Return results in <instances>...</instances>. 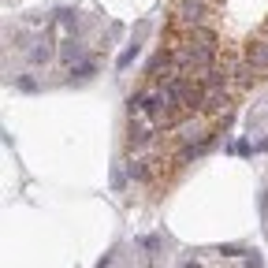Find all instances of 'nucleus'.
<instances>
[{
    "instance_id": "nucleus-5",
    "label": "nucleus",
    "mask_w": 268,
    "mask_h": 268,
    "mask_svg": "<svg viewBox=\"0 0 268 268\" xmlns=\"http://www.w3.org/2000/svg\"><path fill=\"white\" fill-rule=\"evenodd\" d=\"M82 52H86V49H82L78 41H67V45H64V60H67V64H75V60H82Z\"/></svg>"
},
{
    "instance_id": "nucleus-8",
    "label": "nucleus",
    "mask_w": 268,
    "mask_h": 268,
    "mask_svg": "<svg viewBox=\"0 0 268 268\" xmlns=\"http://www.w3.org/2000/svg\"><path fill=\"white\" fill-rule=\"evenodd\" d=\"M134 52H138V45H131V49H127V52H123V56H119V67H127V64H131V60H134Z\"/></svg>"
},
{
    "instance_id": "nucleus-10",
    "label": "nucleus",
    "mask_w": 268,
    "mask_h": 268,
    "mask_svg": "<svg viewBox=\"0 0 268 268\" xmlns=\"http://www.w3.org/2000/svg\"><path fill=\"white\" fill-rule=\"evenodd\" d=\"M183 268H198V264H194V261H186V264H183Z\"/></svg>"
},
{
    "instance_id": "nucleus-6",
    "label": "nucleus",
    "mask_w": 268,
    "mask_h": 268,
    "mask_svg": "<svg viewBox=\"0 0 268 268\" xmlns=\"http://www.w3.org/2000/svg\"><path fill=\"white\" fill-rule=\"evenodd\" d=\"M30 60H34V64H49V60H52V49H49V45H41V49L30 52Z\"/></svg>"
},
{
    "instance_id": "nucleus-3",
    "label": "nucleus",
    "mask_w": 268,
    "mask_h": 268,
    "mask_svg": "<svg viewBox=\"0 0 268 268\" xmlns=\"http://www.w3.org/2000/svg\"><path fill=\"white\" fill-rule=\"evenodd\" d=\"M242 60H246L249 67H257V75H261V71H268V38L249 41L246 49H242Z\"/></svg>"
},
{
    "instance_id": "nucleus-9",
    "label": "nucleus",
    "mask_w": 268,
    "mask_h": 268,
    "mask_svg": "<svg viewBox=\"0 0 268 268\" xmlns=\"http://www.w3.org/2000/svg\"><path fill=\"white\" fill-rule=\"evenodd\" d=\"M19 90H26V93H34V90H38V82H34V78H19Z\"/></svg>"
},
{
    "instance_id": "nucleus-11",
    "label": "nucleus",
    "mask_w": 268,
    "mask_h": 268,
    "mask_svg": "<svg viewBox=\"0 0 268 268\" xmlns=\"http://www.w3.org/2000/svg\"><path fill=\"white\" fill-rule=\"evenodd\" d=\"M261 30H264V38H268V19H264V26H261Z\"/></svg>"
},
{
    "instance_id": "nucleus-1",
    "label": "nucleus",
    "mask_w": 268,
    "mask_h": 268,
    "mask_svg": "<svg viewBox=\"0 0 268 268\" xmlns=\"http://www.w3.org/2000/svg\"><path fill=\"white\" fill-rule=\"evenodd\" d=\"M205 15H209V0H179L175 11H171V26L179 30L205 26Z\"/></svg>"
},
{
    "instance_id": "nucleus-4",
    "label": "nucleus",
    "mask_w": 268,
    "mask_h": 268,
    "mask_svg": "<svg viewBox=\"0 0 268 268\" xmlns=\"http://www.w3.org/2000/svg\"><path fill=\"white\" fill-rule=\"evenodd\" d=\"M254 78H257V67H249L246 60H239V64L231 67V82L239 86V90H246V86H254Z\"/></svg>"
},
{
    "instance_id": "nucleus-2",
    "label": "nucleus",
    "mask_w": 268,
    "mask_h": 268,
    "mask_svg": "<svg viewBox=\"0 0 268 268\" xmlns=\"http://www.w3.org/2000/svg\"><path fill=\"white\" fill-rule=\"evenodd\" d=\"M227 108H231V93L227 90H205L201 116H227Z\"/></svg>"
},
{
    "instance_id": "nucleus-7",
    "label": "nucleus",
    "mask_w": 268,
    "mask_h": 268,
    "mask_svg": "<svg viewBox=\"0 0 268 268\" xmlns=\"http://www.w3.org/2000/svg\"><path fill=\"white\" fill-rule=\"evenodd\" d=\"M90 75H93V64H78L75 67V78H90Z\"/></svg>"
}]
</instances>
